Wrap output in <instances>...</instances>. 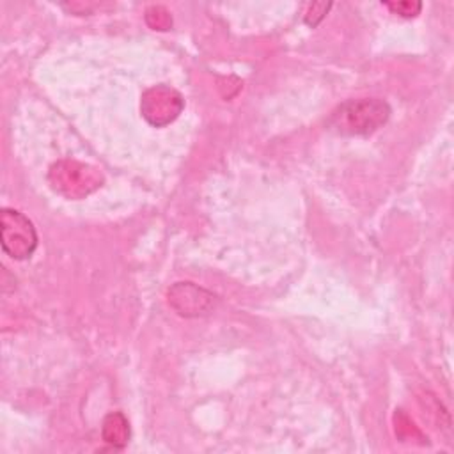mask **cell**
Wrapping results in <instances>:
<instances>
[{
    "label": "cell",
    "instance_id": "obj_1",
    "mask_svg": "<svg viewBox=\"0 0 454 454\" xmlns=\"http://www.w3.org/2000/svg\"><path fill=\"white\" fill-rule=\"evenodd\" d=\"M390 105L380 98L346 99L328 117L326 124L342 137H369L390 119Z\"/></svg>",
    "mask_w": 454,
    "mask_h": 454
},
{
    "label": "cell",
    "instance_id": "obj_2",
    "mask_svg": "<svg viewBox=\"0 0 454 454\" xmlns=\"http://www.w3.org/2000/svg\"><path fill=\"white\" fill-rule=\"evenodd\" d=\"M48 183L59 195L71 200H80L101 188L105 177L99 168L66 158L50 167Z\"/></svg>",
    "mask_w": 454,
    "mask_h": 454
},
{
    "label": "cell",
    "instance_id": "obj_3",
    "mask_svg": "<svg viewBox=\"0 0 454 454\" xmlns=\"http://www.w3.org/2000/svg\"><path fill=\"white\" fill-rule=\"evenodd\" d=\"M37 241V231L27 215L12 207L0 209V245L5 255L25 261L35 252Z\"/></svg>",
    "mask_w": 454,
    "mask_h": 454
},
{
    "label": "cell",
    "instance_id": "obj_4",
    "mask_svg": "<svg viewBox=\"0 0 454 454\" xmlns=\"http://www.w3.org/2000/svg\"><path fill=\"white\" fill-rule=\"evenodd\" d=\"M184 108L183 96L168 85H153L140 98V114L154 128L174 122Z\"/></svg>",
    "mask_w": 454,
    "mask_h": 454
},
{
    "label": "cell",
    "instance_id": "obj_5",
    "mask_svg": "<svg viewBox=\"0 0 454 454\" xmlns=\"http://www.w3.org/2000/svg\"><path fill=\"white\" fill-rule=\"evenodd\" d=\"M170 309L181 317H202L215 310L218 296L193 282H176L167 291Z\"/></svg>",
    "mask_w": 454,
    "mask_h": 454
},
{
    "label": "cell",
    "instance_id": "obj_6",
    "mask_svg": "<svg viewBox=\"0 0 454 454\" xmlns=\"http://www.w3.org/2000/svg\"><path fill=\"white\" fill-rule=\"evenodd\" d=\"M129 422L122 411H110L101 424V438L114 449H124L129 440Z\"/></svg>",
    "mask_w": 454,
    "mask_h": 454
},
{
    "label": "cell",
    "instance_id": "obj_7",
    "mask_svg": "<svg viewBox=\"0 0 454 454\" xmlns=\"http://www.w3.org/2000/svg\"><path fill=\"white\" fill-rule=\"evenodd\" d=\"M145 23L153 28V30H168L172 27V16L170 12L163 7V5H151L145 9Z\"/></svg>",
    "mask_w": 454,
    "mask_h": 454
},
{
    "label": "cell",
    "instance_id": "obj_8",
    "mask_svg": "<svg viewBox=\"0 0 454 454\" xmlns=\"http://www.w3.org/2000/svg\"><path fill=\"white\" fill-rule=\"evenodd\" d=\"M381 4L401 18H413L422 9V4L417 0H399V2H381Z\"/></svg>",
    "mask_w": 454,
    "mask_h": 454
},
{
    "label": "cell",
    "instance_id": "obj_9",
    "mask_svg": "<svg viewBox=\"0 0 454 454\" xmlns=\"http://www.w3.org/2000/svg\"><path fill=\"white\" fill-rule=\"evenodd\" d=\"M332 7L330 2H312L307 5V11L303 12V21L309 27H317V23L325 18V14L328 12V9Z\"/></svg>",
    "mask_w": 454,
    "mask_h": 454
}]
</instances>
